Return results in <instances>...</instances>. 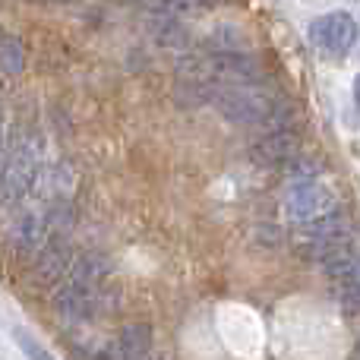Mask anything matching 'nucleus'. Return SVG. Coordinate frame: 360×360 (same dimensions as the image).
Instances as JSON below:
<instances>
[{"label":"nucleus","mask_w":360,"mask_h":360,"mask_svg":"<svg viewBox=\"0 0 360 360\" xmlns=\"http://www.w3.org/2000/svg\"><path fill=\"white\" fill-rule=\"evenodd\" d=\"M307 38H310V44L319 51V54L332 57V60H342V57H348L357 44V22L351 13L332 10V13H326V16L313 19Z\"/></svg>","instance_id":"obj_2"},{"label":"nucleus","mask_w":360,"mask_h":360,"mask_svg":"<svg viewBox=\"0 0 360 360\" xmlns=\"http://www.w3.org/2000/svg\"><path fill=\"white\" fill-rule=\"evenodd\" d=\"M354 101H357V108H360V76L354 79Z\"/></svg>","instance_id":"obj_8"},{"label":"nucleus","mask_w":360,"mask_h":360,"mask_svg":"<svg viewBox=\"0 0 360 360\" xmlns=\"http://www.w3.org/2000/svg\"><path fill=\"white\" fill-rule=\"evenodd\" d=\"M146 348H149V329L146 326H130L120 335V357L124 360H143Z\"/></svg>","instance_id":"obj_6"},{"label":"nucleus","mask_w":360,"mask_h":360,"mask_svg":"<svg viewBox=\"0 0 360 360\" xmlns=\"http://www.w3.org/2000/svg\"><path fill=\"white\" fill-rule=\"evenodd\" d=\"M41 168V143L38 136H22L13 143L10 155H6L4 174H0V199L4 202H16L19 196H25Z\"/></svg>","instance_id":"obj_1"},{"label":"nucleus","mask_w":360,"mask_h":360,"mask_svg":"<svg viewBox=\"0 0 360 360\" xmlns=\"http://www.w3.org/2000/svg\"><path fill=\"white\" fill-rule=\"evenodd\" d=\"M215 105L224 111V117L240 120V124H259L272 114V98L269 92L256 89L253 82H234V86L215 89Z\"/></svg>","instance_id":"obj_3"},{"label":"nucleus","mask_w":360,"mask_h":360,"mask_svg":"<svg viewBox=\"0 0 360 360\" xmlns=\"http://www.w3.org/2000/svg\"><path fill=\"white\" fill-rule=\"evenodd\" d=\"M25 67V51L16 35L0 29V70L4 73H22Z\"/></svg>","instance_id":"obj_5"},{"label":"nucleus","mask_w":360,"mask_h":360,"mask_svg":"<svg viewBox=\"0 0 360 360\" xmlns=\"http://www.w3.org/2000/svg\"><path fill=\"white\" fill-rule=\"evenodd\" d=\"M335 205H338L335 190H329L319 180H297L285 196V212L300 224L329 215V212H335Z\"/></svg>","instance_id":"obj_4"},{"label":"nucleus","mask_w":360,"mask_h":360,"mask_svg":"<svg viewBox=\"0 0 360 360\" xmlns=\"http://www.w3.org/2000/svg\"><path fill=\"white\" fill-rule=\"evenodd\" d=\"M13 338L19 342V348H22V354L29 357V360H57L41 342H38V338H32L25 329H13Z\"/></svg>","instance_id":"obj_7"}]
</instances>
